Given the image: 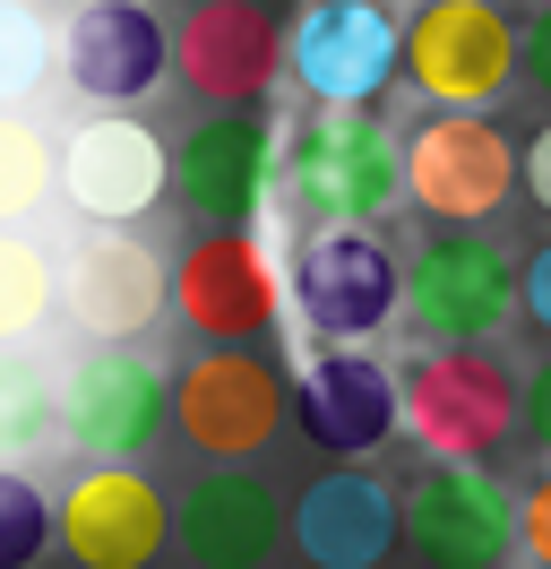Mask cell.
I'll list each match as a JSON object with an SVG mask.
<instances>
[{
  "mask_svg": "<svg viewBox=\"0 0 551 569\" xmlns=\"http://www.w3.org/2000/svg\"><path fill=\"white\" fill-rule=\"evenodd\" d=\"M284 199L310 233L319 224H379L405 199V139L379 112L310 104L284 139Z\"/></svg>",
  "mask_w": 551,
  "mask_h": 569,
  "instance_id": "1",
  "label": "cell"
},
{
  "mask_svg": "<svg viewBox=\"0 0 551 569\" xmlns=\"http://www.w3.org/2000/svg\"><path fill=\"white\" fill-rule=\"evenodd\" d=\"M293 415V389L268 355L250 346H199L172 380V431L199 449L207 466H250Z\"/></svg>",
  "mask_w": 551,
  "mask_h": 569,
  "instance_id": "2",
  "label": "cell"
},
{
  "mask_svg": "<svg viewBox=\"0 0 551 569\" xmlns=\"http://www.w3.org/2000/svg\"><path fill=\"white\" fill-rule=\"evenodd\" d=\"M276 181V121L259 104H207L172 139V208L207 233H250V216L268 208Z\"/></svg>",
  "mask_w": 551,
  "mask_h": 569,
  "instance_id": "3",
  "label": "cell"
},
{
  "mask_svg": "<svg viewBox=\"0 0 551 569\" xmlns=\"http://www.w3.org/2000/svg\"><path fill=\"white\" fill-rule=\"evenodd\" d=\"M405 389V431L413 449H431V466H491L500 440H517V380L482 346H448L422 355Z\"/></svg>",
  "mask_w": 551,
  "mask_h": 569,
  "instance_id": "4",
  "label": "cell"
},
{
  "mask_svg": "<svg viewBox=\"0 0 551 569\" xmlns=\"http://www.w3.org/2000/svg\"><path fill=\"white\" fill-rule=\"evenodd\" d=\"M405 320L431 355L491 346L517 320V259L491 233H440V242H422L405 268Z\"/></svg>",
  "mask_w": 551,
  "mask_h": 569,
  "instance_id": "5",
  "label": "cell"
},
{
  "mask_svg": "<svg viewBox=\"0 0 551 569\" xmlns=\"http://www.w3.org/2000/svg\"><path fill=\"white\" fill-rule=\"evenodd\" d=\"M405 78L440 112H491L517 87V27L491 0H422L405 27Z\"/></svg>",
  "mask_w": 551,
  "mask_h": 569,
  "instance_id": "6",
  "label": "cell"
},
{
  "mask_svg": "<svg viewBox=\"0 0 551 569\" xmlns=\"http://www.w3.org/2000/svg\"><path fill=\"white\" fill-rule=\"evenodd\" d=\"M293 293H302V320L328 346H362L405 311V268L371 224H319L293 250Z\"/></svg>",
  "mask_w": 551,
  "mask_h": 569,
  "instance_id": "7",
  "label": "cell"
},
{
  "mask_svg": "<svg viewBox=\"0 0 551 569\" xmlns=\"http://www.w3.org/2000/svg\"><path fill=\"white\" fill-rule=\"evenodd\" d=\"M509 190H517V147L491 112H431L405 139V199L457 233L500 216Z\"/></svg>",
  "mask_w": 551,
  "mask_h": 569,
  "instance_id": "8",
  "label": "cell"
},
{
  "mask_svg": "<svg viewBox=\"0 0 551 569\" xmlns=\"http://www.w3.org/2000/svg\"><path fill=\"white\" fill-rule=\"evenodd\" d=\"M61 431L96 466H138L147 440L172 431V380L138 346H96L61 389Z\"/></svg>",
  "mask_w": 551,
  "mask_h": 569,
  "instance_id": "9",
  "label": "cell"
},
{
  "mask_svg": "<svg viewBox=\"0 0 551 569\" xmlns=\"http://www.w3.org/2000/svg\"><path fill=\"white\" fill-rule=\"evenodd\" d=\"M293 78L310 87V104H344L371 112L379 87L405 70V36L379 0H310L293 18V43H284Z\"/></svg>",
  "mask_w": 551,
  "mask_h": 569,
  "instance_id": "10",
  "label": "cell"
},
{
  "mask_svg": "<svg viewBox=\"0 0 551 569\" xmlns=\"http://www.w3.org/2000/svg\"><path fill=\"white\" fill-rule=\"evenodd\" d=\"M61 190L96 233H130L138 216L172 190V147L147 121H130V112H96L61 147Z\"/></svg>",
  "mask_w": 551,
  "mask_h": 569,
  "instance_id": "11",
  "label": "cell"
},
{
  "mask_svg": "<svg viewBox=\"0 0 551 569\" xmlns=\"http://www.w3.org/2000/svg\"><path fill=\"white\" fill-rule=\"evenodd\" d=\"M164 311L199 346H250L276 320V259L259 250V233H199L172 259Z\"/></svg>",
  "mask_w": 551,
  "mask_h": 569,
  "instance_id": "12",
  "label": "cell"
},
{
  "mask_svg": "<svg viewBox=\"0 0 551 569\" xmlns=\"http://www.w3.org/2000/svg\"><path fill=\"white\" fill-rule=\"evenodd\" d=\"M405 543L431 569H500L517 552V492L491 466H431L405 492Z\"/></svg>",
  "mask_w": 551,
  "mask_h": 569,
  "instance_id": "13",
  "label": "cell"
},
{
  "mask_svg": "<svg viewBox=\"0 0 551 569\" xmlns=\"http://www.w3.org/2000/svg\"><path fill=\"white\" fill-rule=\"evenodd\" d=\"M293 423L302 440H319L328 458L362 466L379 458L397 431H405V389H397V371L362 346H328V355L302 362V389H293Z\"/></svg>",
  "mask_w": 551,
  "mask_h": 569,
  "instance_id": "14",
  "label": "cell"
},
{
  "mask_svg": "<svg viewBox=\"0 0 551 569\" xmlns=\"http://www.w3.org/2000/svg\"><path fill=\"white\" fill-rule=\"evenodd\" d=\"M52 535L78 569H156L172 543V500L147 483V466H87L52 509Z\"/></svg>",
  "mask_w": 551,
  "mask_h": 569,
  "instance_id": "15",
  "label": "cell"
},
{
  "mask_svg": "<svg viewBox=\"0 0 551 569\" xmlns=\"http://www.w3.org/2000/svg\"><path fill=\"white\" fill-rule=\"evenodd\" d=\"M61 70L87 104H138L156 96L172 70V36L147 0H87L69 9V43H61Z\"/></svg>",
  "mask_w": 551,
  "mask_h": 569,
  "instance_id": "16",
  "label": "cell"
},
{
  "mask_svg": "<svg viewBox=\"0 0 551 569\" xmlns=\"http://www.w3.org/2000/svg\"><path fill=\"white\" fill-rule=\"evenodd\" d=\"M172 78L207 104H259L276 87V9L259 0H199L172 27Z\"/></svg>",
  "mask_w": 551,
  "mask_h": 569,
  "instance_id": "17",
  "label": "cell"
},
{
  "mask_svg": "<svg viewBox=\"0 0 551 569\" xmlns=\"http://www.w3.org/2000/svg\"><path fill=\"white\" fill-rule=\"evenodd\" d=\"M164 284H172V268L138 242V233H87V242L69 250L61 302L96 346H130V337H147V320L164 311Z\"/></svg>",
  "mask_w": 551,
  "mask_h": 569,
  "instance_id": "18",
  "label": "cell"
},
{
  "mask_svg": "<svg viewBox=\"0 0 551 569\" xmlns=\"http://www.w3.org/2000/svg\"><path fill=\"white\" fill-rule=\"evenodd\" d=\"M405 535V500L371 466H337L293 500V543L310 569H379Z\"/></svg>",
  "mask_w": 551,
  "mask_h": 569,
  "instance_id": "19",
  "label": "cell"
},
{
  "mask_svg": "<svg viewBox=\"0 0 551 569\" xmlns=\"http://www.w3.org/2000/svg\"><path fill=\"white\" fill-rule=\"evenodd\" d=\"M172 543L190 569H259L276 552V492L250 466H207L172 500Z\"/></svg>",
  "mask_w": 551,
  "mask_h": 569,
  "instance_id": "20",
  "label": "cell"
},
{
  "mask_svg": "<svg viewBox=\"0 0 551 569\" xmlns=\"http://www.w3.org/2000/svg\"><path fill=\"white\" fill-rule=\"evenodd\" d=\"M52 181H61V156L52 139L34 130L27 112H0V233L9 224H27L43 199H52Z\"/></svg>",
  "mask_w": 551,
  "mask_h": 569,
  "instance_id": "21",
  "label": "cell"
},
{
  "mask_svg": "<svg viewBox=\"0 0 551 569\" xmlns=\"http://www.w3.org/2000/svg\"><path fill=\"white\" fill-rule=\"evenodd\" d=\"M52 302H61V277H52V259H43L27 233H0V346L34 337V328L52 320Z\"/></svg>",
  "mask_w": 551,
  "mask_h": 569,
  "instance_id": "22",
  "label": "cell"
},
{
  "mask_svg": "<svg viewBox=\"0 0 551 569\" xmlns=\"http://www.w3.org/2000/svg\"><path fill=\"white\" fill-rule=\"evenodd\" d=\"M61 431V397L27 355H0V466H18L27 449H43Z\"/></svg>",
  "mask_w": 551,
  "mask_h": 569,
  "instance_id": "23",
  "label": "cell"
},
{
  "mask_svg": "<svg viewBox=\"0 0 551 569\" xmlns=\"http://www.w3.org/2000/svg\"><path fill=\"white\" fill-rule=\"evenodd\" d=\"M52 70V36H43V18H34L27 0H0V112L27 104L34 87Z\"/></svg>",
  "mask_w": 551,
  "mask_h": 569,
  "instance_id": "24",
  "label": "cell"
},
{
  "mask_svg": "<svg viewBox=\"0 0 551 569\" xmlns=\"http://www.w3.org/2000/svg\"><path fill=\"white\" fill-rule=\"evenodd\" d=\"M52 543V500L34 492V475L0 466V569H34Z\"/></svg>",
  "mask_w": 551,
  "mask_h": 569,
  "instance_id": "25",
  "label": "cell"
},
{
  "mask_svg": "<svg viewBox=\"0 0 551 569\" xmlns=\"http://www.w3.org/2000/svg\"><path fill=\"white\" fill-rule=\"evenodd\" d=\"M517 552H525L534 569H551V466L517 492Z\"/></svg>",
  "mask_w": 551,
  "mask_h": 569,
  "instance_id": "26",
  "label": "cell"
},
{
  "mask_svg": "<svg viewBox=\"0 0 551 569\" xmlns=\"http://www.w3.org/2000/svg\"><path fill=\"white\" fill-rule=\"evenodd\" d=\"M517 320L534 328V337H551V242L517 268Z\"/></svg>",
  "mask_w": 551,
  "mask_h": 569,
  "instance_id": "27",
  "label": "cell"
},
{
  "mask_svg": "<svg viewBox=\"0 0 551 569\" xmlns=\"http://www.w3.org/2000/svg\"><path fill=\"white\" fill-rule=\"evenodd\" d=\"M517 431H525V440L543 449V466H551V355L534 362V380L517 389Z\"/></svg>",
  "mask_w": 551,
  "mask_h": 569,
  "instance_id": "28",
  "label": "cell"
},
{
  "mask_svg": "<svg viewBox=\"0 0 551 569\" xmlns=\"http://www.w3.org/2000/svg\"><path fill=\"white\" fill-rule=\"evenodd\" d=\"M517 190H525V199L551 216V121H543L525 147H517Z\"/></svg>",
  "mask_w": 551,
  "mask_h": 569,
  "instance_id": "29",
  "label": "cell"
},
{
  "mask_svg": "<svg viewBox=\"0 0 551 569\" xmlns=\"http://www.w3.org/2000/svg\"><path fill=\"white\" fill-rule=\"evenodd\" d=\"M517 70H525V78H534V87L551 96V0L534 9V18H525V36H517Z\"/></svg>",
  "mask_w": 551,
  "mask_h": 569,
  "instance_id": "30",
  "label": "cell"
}]
</instances>
